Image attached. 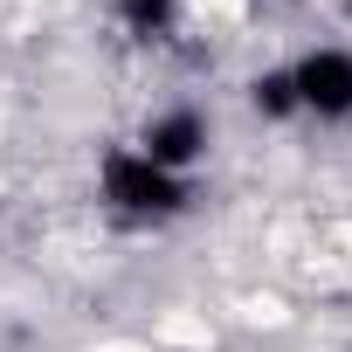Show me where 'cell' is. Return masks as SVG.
<instances>
[{"mask_svg":"<svg viewBox=\"0 0 352 352\" xmlns=\"http://www.w3.org/2000/svg\"><path fill=\"white\" fill-rule=\"evenodd\" d=\"M242 318H249V324H283V318H290V304H283V297H249V304H242Z\"/></svg>","mask_w":352,"mask_h":352,"instance_id":"obj_3","label":"cell"},{"mask_svg":"<svg viewBox=\"0 0 352 352\" xmlns=\"http://www.w3.org/2000/svg\"><path fill=\"white\" fill-rule=\"evenodd\" d=\"M187 14L208 21V28H221V21H242L249 14V0H187Z\"/></svg>","mask_w":352,"mask_h":352,"instance_id":"obj_2","label":"cell"},{"mask_svg":"<svg viewBox=\"0 0 352 352\" xmlns=\"http://www.w3.org/2000/svg\"><path fill=\"white\" fill-rule=\"evenodd\" d=\"M152 338H159V345H194V352H208V345H214V324H208V318H187V311H166Z\"/></svg>","mask_w":352,"mask_h":352,"instance_id":"obj_1","label":"cell"}]
</instances>
